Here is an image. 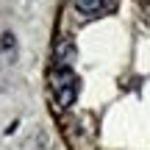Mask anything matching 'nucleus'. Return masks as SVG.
Segmentation results:
<instances>
[{"label":"nucleus","instance_id":"1","mask_svg":"<svg viewBox=\"0 0 150 150\" xmlns=\"http://www.w3.org/2000/svg\"><path fill=\"white\" fill-rule=\"evenodd\" d=\"M50 89H53L56 103H59L61 108L72 106L75 97H78V78H75V72L67 70V67H56V70L50 72Z\"/></svg>","mask_w":150,"mask_h":150},{"label":"nucleus","instance_id":"2","mask_svg":"<svg viewBox=\"0 0 150 150\" xmlns=\"http://www.w3.org/2000/svg\"><path fill=\"white\" fill-rule=\"evenodd\" d=\"M75 8L81 14H103V11H114L117 8V0H75Z\"/></svg>","mask_w":150,"mask_h":150}]
</instances>
